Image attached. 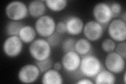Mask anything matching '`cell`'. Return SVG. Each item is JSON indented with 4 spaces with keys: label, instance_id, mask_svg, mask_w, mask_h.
<instances>
[{
    "label": "cell",
    "instance_id": "cell-1",
    "mask_svg": "<svg viewBox=\"0 0 126 84\" xmlns=\"http://www.w3.org/2000/svg\"><path fill=\"white\" fill-rule=\"evenodd\" d=\"M103 68L99 58L92 54L82 57L79 70L86 77L94 78Z\"/></svg>",
    "mask_w": 126,
    "mask_h": 84
},
{
    "label": "cell",
    "instance_id": "cell-2",
    "mask_svg": "<svg viewBox=\"0 0 126 84\" xmlns=\"http://www.w3.org/2000/svg\"><path fill=\"white\" fill-rule=\"evenodd\" d=\"M52 49L46 39L37 38L30 44L29 51L31 56L35 61H41L50 57Z\"/></svg>",
    "mask_w": 126,
    "mask_h": 84
},
{
    "label": "cell",
    "instance_id": "cell-3",
    "mask_svg": "<svg viewBox=\"0 0 126 84\" xmlns=\"http://www.w3.org/2000/svg\"><path fill=\"white\" fill-rule=\"evenodd\" d=\"M5 13L11 21H20L28 15V6L22 1H13L6 6Z\"/></svg>",
    "mask_w": 126,
    "mask_h": 84
},
{
    "label": "cell",
    "instance_id": "cell-4",
    "mask_svg": "<svg viewBox=\"0 0 126 84\" xmlns=\"http://www.w3.org/2000/svg\"><path fill=\"white\" fill-rule=\"evenodd\" d=\"M56 23L54 18L48 15H44L37 19L35 23L36 33L42 37L47 38L56 31Z\"/></svg>",
    "mask_w": 126,
    "mask_h": 84
},
{
    "label": "cell",
    "instance_id": "cell-5",
    "mask_svg": "<svg viewBox=\"0 0 126 84\" xmlns=\"http://www.w3.org/2000/svg\"><path fill=\"white\" fill-rule=\"evenodd\" d=\"M107 32L110 38L115 42L126 41V23L120 18L114 19L108 25Z\"/></svg>",
    "mask_w": 126,
    "mask_h": 84
},
{
    "label": "cell",
    "instance_id": "cell-6",
    "mask_svg": "<svg viewBox=\"0 0 126 84\" xmlns=\"http://www.w3.org/2000/svg\"><path fill=\"white\" fill-rule=\"evenodd\" d=\"M23 42L18 36H11L4 41L3 44V51L7 57L14 58L21 53Z\"/></svg>",
    "mask_w": 126,
    "mask_h": 84
},
{
    "label": "cell",
    "instance_id": "cell-7",
    "mask_svg": "<svg viewBox=\"0 0 126 84\" xmlns=\"http://www.w3.org/2000/svg\"><path fill=\"white\" fill-rule=\"evenodd\" d=\"M93 14L94 21L100 23L104 27V26L108 25L113 18L109 5L104 2L98 3L94 6Z\"/></svg>",
    "mask_w": 126,
    "mask_h": 84
},
{
    "label": "cell",
    "instance_id": "cell-8",
    "mask_svg": "<svg viewBox=\"0 0 126 84\" xmlns=\"http://www.w3.org/2000/svg\"><path fill=\"white\" fill-rule=\"evenodd\" d=\"M106 69L117 74L124 71L126 67V59L115 51L108 53L105 59Z\"/></svg>",
    "mask_w": 126,
    "mask_h": 84
},
{
    "label": "cell",
    "instance_id": "cell-9",
    "mask_svg": "<svg viewBox=\"0 0 126 84\" xmlns=\"http://www.w3.org/2000/svg\"><path fill=\"white\" fill-rule=\"evenodd\" d=\"M41 72L35 64H28L22 66L17 74L19 82L24 84H32L38 79Z\"/></svg>",
    "mask_w": 126,
    "mask_h": 84
},
{
    "label": "cell",
    "instance_id": "cell-10",
    "mask_svg": "<svg viewBox=\"0 0 126 84\" xmlns=\"http://www.w3.org/2000/svg\"><path fill=\"white\" fill-rule=\"evenodd\" d=\"M83 33L85 37L90 42H95L100 39L104 32V27L96 21H89L84 24Z\"/></svg>",
    "mask_w": 126,
    "mask_h": 84
},
{
    "label": "cell",
    "instance_id": "cell-11",
    "mask_svg": "<svg viewBox=\"0 0 126 84\" xmlns=\"http://www.w3.org/2000/svg\"><path fill=\"white\" fill-rule=\"evenodd\" d=\"M81 58L75 51L65 53L62 58V64L64 69L69 73H73L79 69Z\"/></svg>",
    "mask_w": 126,
    "mask_h": 84
},
{
    "label": "cell",
    "instance_id": "cell-12",
    "mask_svg": "<svg viewBox=\"0 0 126 84\" xmlns=\"http://www.w3.org/2000/svg\"><path fill=\"white\" fill-rule=\"evenodd\" d=\"M66 32L72 36H77L83 31L84 23L82 19L76 16H71L65 21Z\"/></svg>",
    "mask_w": 126,
    "mask_h": 84
},
{
    "label": "cell",
    "instance_id": "cell-13",
    "mask_svg": "<svg viewBox=\"0 0 126 84\" xmlns=\"http://www.w3.org/2000/svg\"><path fill=\"white\" fill-rule=\"evenodd\" d=\"M46 7L45 1L34 0L28 5L29 14L31 17L38 18L45 14Z\"/></svg>",
    "mask_w": 126,
    "mask_h": 84
},
{
    "label": "cell",
    "instance_id": "cell-14",
    "mask_svg": "<svg viewBox=\"0 0 126 84\" xmlns=\"http://www.w3.org/2000/svg\"><path fill=\"white\" fill-rule=\"evenodd\" d=\"M63 79L59 71L50 69L43 74L42 83L44 84H62Z\"/></svg>",
    "mask_w": 126,
    "mask_h": 84
},
{
    "label": "cell",
    "instance_id": "cell-15",
    "mask_svg": "<svg viewBox=\"0 0 126 84\" xmlns=\"http://www.w3.org/2000/svg\"><path fill=\"white\" fill-rule=\"evenodd\" d=\"M93 46L91 42L86 38H81L76 41L75 51L80 56L91 54Z\"/></svg>",
    "mask_w": 126,
    "mask_h": 84
},
{
    "label": "cell",
    "instance_id": "cell-16",
    "mask_svg": "<svg viewBox=\"0 0 126 84\" xmlns=\"http://www.w3.org/2000/svg\"><path fill=\"white\" fill-rule=\"evenodd\" d=\"M36 32L35 28L31 25H24L18 34V36L22 41L25 44H31L35 39Z\"/></svg>",
    "mask_w": 126,
    "mask_h": 84
},
{
    "label": "cell",
    "instance_id": "cell-17",
    "mask_svg": "<svg viewBox=\"0 0 126 84\" xmlns=\"http://www.w3.org/2000/svg\"><path fill=\"white\" fill-rule=\"evenodd\" d=\"M94 78L96 84H114L116 81L115 74L107 69H102Z\"/></svg>",
    "mask_w": 126,
    "mask_h": 84
},
{
    "label": "cell",
    "instance_id": "cell-18",
    "mask_svg": "<svg viewBox=\"0 0 126 84\" xmlns=\"http://www.w3.org/2000/svg\"><path fill=\"white\" fill-rule=\"evenodd\" d=\"M45 3L49 10L55 12L64 10L67 5V1L66 0H46Z\"/></svg>",
    "mask_w": 126,
    "mask_h": 84
},
{
    "label": "cell",
    "instance_id": "cell-19",
    "mask_svg": "<svg viewBox=\"0 0 126 84\" xmlns=\"http://www.w3.org/2000/svg\"><path fill=\"white\" fill-rule=\"evenodd\" d=\"M24 25L20 21H10L7 23L5 27V32L6 34L11 36H18L22 27Z\"/></svg>",
    "mask_w": 126,
    "mask_h": 84
},
{
    "label": "cell",
    "instance_id": "cell-20",
    "mask_svg": "<svg viewBox=\"0 0 126 84\" xmlns=\"http://www.w3.org/2000/svg\"><path fill=\"white\" fill-rule=\"evenodd\" d=\"M77 40L74 37H68L62 42V49L64 53L75 51V44Z\"/></svg>",
    "mask_w": 126,
    "mask_h": 84
},
{
    "label": "cell",
    "instance_id": "cell-21",
    "mask_svg": "<svg viewBox=\"0 0 126 84\" xmlns=\"http://www.w3.org/2000/svg\"><path fill=\"white\" fill-rule=\"evenodd\" d=\"M35 64L38 67L41 74H44L47 70L52 69L53 66V63L50 57L41 61H36Z\"/></svg>",
    "mask_w": 126,
    "mask_h": 84
},
{
    "label": "cell",
    "instance_id": "cell-22",
    "mask_svg": "<svg viewBox=\"0 0 126 84\" xmlns=\"http://www.w3.org/2000/svg\"><path fill=\"white\" fill-rule=\"evenodd\" d=\"M116 46L115 42L110 38L105 39L102 42L101 45L102 50L108 54L115 51Z\"/></svg>",
    "mask_w": 126,
    "mask_h": 84
},
{
    "label": "cell",
    "instance_id": "cell-23",
    "mask_svg": "<svg viewBox=\"0 0 126 84\" xmlns=\"http://www.w3.org/2000/svg\"><path fill=\"white\" fill-rule=\"evenodd\" d=\"M52 48L57 47L61 44L62 42L61 34L58 33L56 31L46 39Z\"/></svg>",
    "mask_w": 126,
    "mask_h": 84
},
{
    "label": "cell",
    "instance_id": "cell-24",
    "mask_svg": "<svg viewBox=\"0 0 126 84\" xmlns=\"http://www.w3.org/2000/svg\"><path fill=\"white\" fill-rule=\"evenodd\" d=\"M116 53H118L123 57L125 59L126 58V41L118 42L116 46L115 50Z\"/></svg>",
    "mask_w": 126,
    "mask_h": 84
},
{
    "label": "cell",
    "instance_id": "cell-25",
    "mask_svg": "<svg viewBox=\"0 0 126 84\" xmlns=\"http://www.w3.org/2000/svg\"><path fill=\"white\" fill-rule=\"evenodd\" d=\"M110 10L112 12L113 17H116L120 15L122 12V6L118 2H113L109 5Z\"/></svg>",
    "mask_w": 126,
    "mask_h": 84
},
{
    "label": "cell",
    "instance_id": "cell-26",
    "mask_svg": "<svg viewBox=\"0 0 126 84\" xmlns=\"http://www.w3.org/2000/svg\"><path fill=\"white\" fill-rule=\"evenodd\" d=\"M55 31L60 34L66 33V26L65 22L63 21L58 22L56 25V31Z\"/></svg>",
    "mask_w": 126,
    "mask_h": 84
},
{
    "label": "cell",
    "instance_id": "cell-27",
    "mask_svg": "<svg viewBox=\"0 0 126 84\" xmlns=\"http://www.w3.org/2000/svg\"><path fill=\"white\" fill-rule=\"evenodd\" d=\"M76 83L77 84H93L94 83L89 78L86 77L79 79Z\"/></svg>",
    "mask_w": 126,
    "mask_h": 84
},
{
    "label": "cell",
    "instance_id": "cell-28",
    "mask_svg": "<svg viewBox=\"0 0 126 84\" xmlns=\"http://www.w3.org/2000/svg\"><path fill=\"white\" fill-rule=\"evenodd\" d=\"M53 69L55 70H57V71H60L63 67L62 63H60L59 62H55L54 64H53Z\"/></svg>",
    "mask_w": 126,
    "mask_h": 84
},
{
    "label": "cell",
    "instance_id": "cell-29",
    "mask_svg": "<svg viewBox=\"0 0 126 84\" xmlns=\"http://www.w3.org/2000/svg\"><path fill=\"white\" fill-rule=\"evenodd\" d=\"M126 12H124L123 14H122V20H123L124 22H126Z\"/></svg>",
    "mask_w": 126,
    "mask_h": 84
},
{
    "label": "cell",
    "instance_id": "cell-30",
    "mask_svg": "<svg viewBox=\"0 0 126 84\" xmlns=\"http://www.w3.org/2000/svg\"><path fill=\"white\" fill-rule=\"evenodd\" d=\"M126 73H124V84H126Z\"/></svg>",
    "mask_w": 126,
    "mask_h": 84
}]
</instances>
